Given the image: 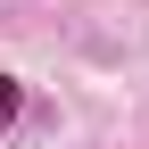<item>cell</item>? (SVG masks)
Returning a JSON list of instances; mask_svg holds the SVG:
<instances>
[{
	"instance_id": "obj_1",
	"label": "cell",
	"mask_w": 149,
	"mask_h": 149,
	"mask_svg": "<svg viewBox=\"0 0 149 149\" xmlns=\"http://www.w3.org/2000/svg\"><path fill=\"white\" fill-rule=\"evenodd\" d=\"M17 108H25V91H17V74H0V133L17 124Z\"/></svg>"
}]
</instances>
